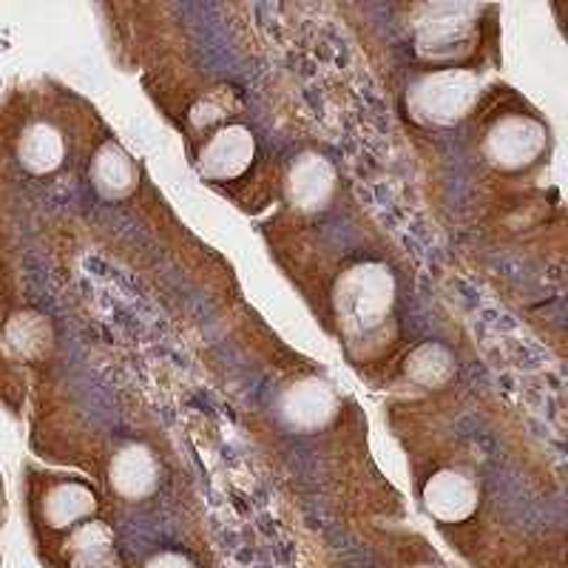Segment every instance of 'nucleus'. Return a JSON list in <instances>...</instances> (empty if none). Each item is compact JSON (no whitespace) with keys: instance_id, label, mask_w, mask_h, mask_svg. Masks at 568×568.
<instances>
[{"instance_id":"nucleus-1","label":"nucleus","mask_w":568,"mask_h":568,"mask_svg":"<svg viewBox=\"0 0 568 568\" xmlns=\"http://www.w3.org/2000/svg\"><path fill=\"white\" fill-rule=\"evenodd\" d=\"M338 304H342L347 329L369 333L382 324V318L393 307V276L382 265L358 267L342 284Z\"/></svg>"},{"instance_id":"nucleus-2","label":"nucleus","mask_w":568,"mask_h":568,"mask_svg":"<svg viewBox=\"0 0 568 568\" xmlns=\"http://www.w3.org/2000/svg\"><path fill=\"white\" fill-rule=\"evenodd\" d=\"M256 136L247 125H222L200 154V174L211 182H233L251 171L256 160Z\"/></svg>"},{"instance_id":"nucleus-3","label":"nucleus","mask_w":568,"mask_h":568,"mask_svg":"<svg viewBox=\"0 0 568 568\" xmlns=\"http://www.w3.org/2000/svg\"><path fill=\"white\" fill-rule=\"evenodd\" d=\"M478 484L458 469L433 471L424 484V504L440 524H464L478 511Z\"/></svg>"},{"instance_id":"nucleus-4","label":"nucleus","mask_w":568,"mask_h":568,"mask_svg":"<svg viewBox=\"0 0 568 568\" xmlns=\"http://www.w3.org/2000/svg\"><path fill=\"white\" fill-rule=\"evenodd\" d=\"M98 509L100 497L89 484H83V480H58V484L45 486L38 504V517L45 529L63 531L98 517Z\"/></svg>"},{"instance_id":"nucleus-5","label":"nucleus","mask_w":568,"mask_h":568,"mask_svg":"<svg viewBox=\"0 0 568 568\" xmlns=\"http://www.w3.org/2000/svg\"><path fill=\"white\" fill-rule=\"evenodd\" d=\"M60 555H63V568H123L114 529L100 517H91L69 529Z\"/></svg>"},{"instance_id":"nucleus-6","label":"nucleus","mask_w":568,"mask_h":568,"mask_svg":"<svg viewBox=\"0 0 568 568\" xmlns=\"http://www.w3.org/2000/svg\"><path fill=\"white\" fill-rule=\"evenodd\" d=\"M475 94H478V80L469 74H440L420 85L415 105L433 123H453L469 109Z\"/></svg>"},{"instance_id":"nucleus-7","label":"nucleus","mask_w":568,"mask_h":568,"mask_svg":"<svg viewBox=\"0 0 568 568\" xmlns=\"http://www.w3.org/2000/svg\"><path fill=\"white\" fill-rule=\"evenodd\" d=\"M542 142H546V134H542L540 125L515 116V120H506L504 125L491 131L489 140H486V154L504 169H520L540 154Z\"/></svg>"},{"instance_id":"nucleus-8","label":"nucleus","mask_w":568,"mask_h":568,"mask_svg":"<svg viewBox=\"0 0 568 568\" xmlns=\"http://www.w3.org/2000/svg\"><path fill=\"white\" fill-rule=\"evenodd\" d=\"M111 484H114L116 495L136 500V497H145L156 489V484H160V466L151 458L149 449L125 446L111 460Z\"/></svg>"},{"instance_id":"nucleus-9","label":"nucleus","mask_w":568,"mask_h":568,"mask_svg":"<svg viewBox=\"0 0 568 568\" xmlns=\"http://www.w3.org/2000/svg\"><path fill=\"white\" fill-rule=\"evenodd\" d=\"M333 182H336V171L329 169V162H324L322 156H302V160L293 165L291 182H287V194L291 202L298 207H322L324 202L333 194Z\"/></svg>"},{"instance_id":"nucleus-10","label":"nucleus","mask_w":568,"mask_h":568,"mask_svg":"<svg viewBox=\"0 0 568 568\" xmlns=\"http://www.w3.org/2000/svg\"><path fill=\"white\" fill-rule=\"evenodd\" d=\"M65 145L63 136L52 129V125L45 123H34L23 131L18 145V156L20 165L29 171V174H52L58 169L60 162H63Z\"/></svg>"},{"instance_id":"nucleus-11","label":"nucleus","mask_w":568,"mask_h":568,"mask_svg":"<svg viewBox=\"0 0 568 568\" xmlns=\"http://www.w3.org/2000/svg\"><path fill=\"white\" fill-rule=\"evenodd\" d=\"M91 180H94V187H98L105 200H120V196L129 194L136 182L134 162H131V156L125 154L120 145L109 142V145H103V151L94 156Z\"/></svg>"},{"instance_id":"nucleus-12","label":"nucleus","mask_w":568,"mask_h":568,"mask_svg":"<svg viewBox=\"0 0 568 568\" xmlns=\"http://www.w3.org/2000/svg\"><path fill=\"white\" fill-rule=\"evenodd\" d=\"M145 568H196V566L187 560L185 555H180V551H162V555L151 557V560L145 562Z\"/></svg>"},{"instance_id":"nucleus-13","label":"nucleus","mask_w":568,"mask_h":568,"mask_svg":"<svg viewBox=\"0 0 568 568\" xmlns=\"http://www.w3.org/2000/svg\"><path fill=\"white\" fill-rule=\"evenodd\" d=\"M420 568H429V566H420Z\"/></svg>"}]
</instances>
